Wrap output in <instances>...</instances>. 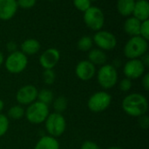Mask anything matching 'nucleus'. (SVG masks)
<instances>
[{
  "label": "nucleus",
  "mask_w": 149,
  "mask_h": 149,
  "mask_svg": "<svg viewBox=\"0 0 149 149\" xmlns=\"http://www.w3.org/2000/svg\"><path fill=\"white\" fill-rule=\"evenodd\" d=\"M141 25V22L139 19H137L134 17H131V18H128L125 21L124 30L128 35H130L132 37L139 36L140 35Z\"/></svg>",
  "instance_id": "17"
},
{
  "label": "nucleus",
  "mask_w": 149,
  "mask_h": 149,
  "mask_svg": "<svg viewBox=\"0 0 149 149\" xmlns=\"http://www.w3.org/2000/svg\"><path fill=\"white\" fill-rule=\"evenodd\" d=\"M93 45V38L90 36H83L81 37L78 43H77V47L78 49H79L82 52H88L92 49Z\"/></svg>",
  "instance_id": "22"
},
{
  "label": "nucleus",
  "mask_w": 149,
  "mask_h": 149,
  "mask_svg": "<svg viewBox=\"0 0 149 149\" xmlns=\"http://www.w3.org/2000/svg\"><path fill=\"white\" fill-rule=\"evenodd\" d=\"M25 110L22 107V105H13L8 110V117L14 120H19L24 116Z\"/></svg>",
  "instance_id": "23"
},
{
  "label": "nucleus",
  "mask_w": 149,
  "mask_h": 149,
  "mask_svg": "<svg viewBox=\"0 0 149 149\" xmlns=\"http://www.w3.org/2000/svg\"><path fill=\"white\" fill-rule=\"evenodd\" d=\"M134 17L141 22L148 20L149 18V4L147 0H141L135 2L133 11Z\"/></svg>",
  "instance_id": "15"
},
{
  "label": "nucleus",
  "mask_w": 149,
  "mask_h": 149,
  "mask_svg": "<svg viewBox=\"0 0 149 149\" xmlns=\"http://www.w3.org/2000/svg\"><path fill=\"white\" fill-rule=\"evenodd\" d=\"M121 106L128 116L139 118L147 114L148 111V101L141 93H131L124 97Z\"/></svg>",
  "instance_id": "1"
},
{
  "label": "nucleus",
  "mask_w": 149,
  "mask_h": 149,
  "mask_svg": "<svg viewBox=\"0 0 149 149\" xmlns=\"http://www.w3.org/2000/svg\"><path fill=\"white\" fill-rule=\"evenodd\" d=\"M138 122H139L140 126H141L142 129L147 130V129L148 128L149 118L147 116V114H146V115H143V116L139 117V120H138Z\"/></svg>",
  "instance_id": "31"
},
{
  "label": "nucleus",
  "mask_w": 149,
  "mask_h": 149,
  "mask_svg": "<svg viewBox=\"0 0 149 149\" xmlns=\"http://www.w3.org/2000/svg\"><path fill=\"white\" fill-rule=\"evenodd\" d=\"M135 5V0H118L117 9L120 15L127 17L133 14Z\"/></svg>",
  "instance_id": "20"
},
{
  "label": "nucleus",
  "mask_w": 149,
  "mask_h": 149,
  "mask_svg": "<svg viewBox=\"0 0 149 149\" xmlns=\"http://www.w3.org/2000/svg\"><path fill=\"white\" fill-rule=\"evenodd\" d=\"M107 149H123V148H120V147H110V148H108Z\"/></svg>",
  "instance_id": "38"
},
{
  "label": "nucleus",
  "mask_w": 149,
  "mask_h": 149,
  "mask_svg": "<svg viewBox=\"0 0 149 149\" xmlns=\"http://www.w3.org/2000/svg\"><path fill=\"white\" fill-rule=\"evenodd\" d=\"M73 4L78 10L85 12L87 9L91 7V1L90 0H73Z\"/></svg>",
  "instance_id": "27"
},
{
  "label": "nucleus",
  "mask_w": 149,
  "mask_h": 149,
  "mask_svg": "<svg viewBox=\"0 0 149 149\" xmlns=\"http://www.w3.org/2000/svg\"><path fill=\"white\" fill-rule=\"evenodd\" d=\"M148 42L141 36H134L126 43L124 47V54L129 59H140L148 53Z\"/></svg>",
  "instance_id": "2"
},
{
  "label": "nucleus",
  "mask_w": 149,
  "mask_h": 149,
  "mask_svg": "<svg viewBox=\"0 0 149 149\" xmlns=\"http://www.w3.org/2000/svg\"><path fill=\"white\" fill-rule=\"evenodd\" d=\"M3 107H4V103L3 102L2 99H0V113H1V112L3 111Z\"/></svg>",
  "instance_id": "37"
},
{
  "label": "nucleus",
  "mask_w": 149,
  "mask_h": 149,
  "mask_svg": "<svg viewBox=\"0 0 149 149\" xmlns=\"http://www.w3.org/2000/svg\"><path fill=\"white\" fill-rule=\"evenodd\" d=\"M40 49V43L35 39H27L21 44V52L27 55L36 54Z\"/></svg>",
  "instance_id": "19"
},
{
  "label": "nucleus",
  "mask_w": 149,
  "mask_h": 149,
  "mask_svg": "<svg viewBox=\"0 0 149 149\" xmlns=\"http://www.w3.org/2000/svg\"><path fill=\"white\" fill-rule=\"evenodd\" d=\"M75 74L81 81H90L96 74V67L88 60L79 61L75 68Z\"/></svg>",
  "instance_id": "13"
},
{
  "label": "nucleus",
  "mask_w": 149,
  "mask_h": 149,
  "mask_svg": "<svg viewBox=\"0 0 149 149\" xmlns=\"http://www.w3.org/2000/svg\"><path fill=\"white\" fill-rule=\"evenodd\" d=\"M140 36L144 38L145 40H149V20H145L141 22V29H140Z\"/></svg>",
  "instance_id": "28"
},
{
  "label": "nucleus",
  "mask_w": 149,
  "mask_h": 149,
  "mask_svg": "<svg viewBox=\"0 0 149 149\" xmlns=\"http://www.w3.org/2000/svg\"><path fill=\"white\" fill-rule=\"evenodd\" d=\"M93 41L103 51H111L117 46L116 37L107 31H98L94 34Z\"/></svg>",
  "instance_id": "9"
},
{
  "label": "nucleus",
  "mask_w": 149,
  "mask_h": 149,
  "mask_svg": "<svg viewBox=\"0 0 149 149\" xmlns=\"http://www.w3.org/2000/svg\"><path fill=\"white\" fill-rule=\"evenodd\" d=\"M90 1H97V0H90Z\"/></svg>",
  "instance_id": "39"
},
{
  "label": "nucleus",
  "mask_w": 149,
  "mask_h": 149,
  "mask_svg": "<svg viewBox=\"0 0 149 149\" xmlns=\"http://www.w3.org/2000/svg\"><path fill=\"white\" fill-rule=\"evenodd\" d=\"M141 84H142L143 89H144L146 91H148L149 90V74L148 73H146V74H144V75L142 76Z\"/></svg>",
  "instance_id": "33"
},
{
  "label": "nucleus",
  "mask_w": 149,
  "mask_h": 149,
  "mask_svg": "<svg viewBox=\"0 0 149 149\" xmlns=\"http://www.w3.org/2000/svg\"><path fill=\"white\" fill-rule=\"evenodd\" d=\"M145 71L146 68L140 59L129 60L127 62H126L123 68V72L126 76V78H128L131 81L142 77V76L145 74Z\"/></svg>",
  "instance_id": "10"
},
{
  "label": "nucleus",
  "mask_w": 149,
  "mask_h": 149,
  "mask_svg": "<svg viewBox=\"0 0 149 149\" xmlns=\"http://www.w3.org/2000/svg\"><path fill=\"white\" fill-rule=\"evenodd\" d=\"M17 0H0V19L10 20L17 10Z\"/></svg>",
  "instance_id": "14"
},
{
  "label": "nucleus",
  "mask_w": 149,
  "mask_h": 149,
  "mask_svg": "<svg viewBox=\"0 0 149 149\" xmlns=\"http://www.w3.org/2000/svg\"><path fill=\"white\" fill-rule=\"evenodd\" d=\"M42 78L44 83H45L46 85H52L55 82L56 74L53 71V69H44V72L42 74Z\"/></svg>",
  "instance_id": "25"
},
{
  "label": "nucleus",
  "mask_w": 149,
  "mask_h": 149,
  "mask_svg": "<svg viewBox=\"0 0 149 149\" xmlns=\"http://www.w3.org/2000/svg\"><path fill=\"white\" fill-rule=\"evenodd\" d=\"M49 1H53V0H49Z\"/></svg>",
  "instance_id": "40"
},
{
  "label": "nucleus",
  "mask_w": 149,
  "mask_h": 149,
  "mask_svg": "<svg viewBox=\"0 0 149 149\" xmlns=\"http://www.w3.org/2000/svg\"><path fill=\"white\" fill-rule=\"evenodd\" d=\"M38 93V89L34 85L27 84L21 87L17 90L16 99L19 105H30L33 102L37 101Z\"/></svg>",
  "instance_id": "11"
},
{
  "label": "nucleus",
  "mask_w": 149,
  "mask_h": 149,
  "mask_svg": "<svg viewBox=\"0 0 149 149\" xmlns=\"http://www.w3.org/2000/svg\"><path fill=\"white\" fill-rule=\"evenodd\" d=\"M6 47H7V50H8L9 52H10V53H13V52L17 51V44H16L14 41H10V42H8Z\"/></svg>",
  "instance_id": "34"
},
{
  "label": "nucleus",
  "mask_w": 149,
  "mask_h": 149,
  "mask_svg": "<svg viewBox=\"0 0 149 149\" xmlns=\"http://www.w3.org/2000/svg\"><path fill=\"white\" fill-rule=\"evenodd\" d=\"M97 81L99 84L106 90L113 88L118 82V72L114 66L105 64L97 71Z\"/></svg>",
  "instance_id": "4"
},
{
  "label": "nucleus",
  "mask_w": 149,
  "mask_h": 149,
  "mask_svg": "<svg viewBox=\"0 0 149 149\" xmlns=\"http://www.w3.org/2000/svg\"><path fill=\"white\" fill-rule=\"evenodd\" d=\"M137 1H141V0H137Z\"/></svg>",
  "instance_id": "41"
},
{
  "label": "nucleus",
  "mask_w": 149,
  "mask_h": 149,
  "mask_svg": "<svg viewBox=\"0 0 149 149\" xmlns=\"http://www.w3.org/2000/svg\"><path fill=\"white\" fill-rule=\"evenodd\" d=\"M34 149H59V143L56 138L45 135L38 141Z\"/></svg>",
  "instance_id": "18"
},
{
  "label": "nucleus",
  "mask_w": 149,
  "mask_h": 149,
  "mask_svg": "<svg viewBox=\"0 0 149 149\" xmlns=\"http://www.w3.org/2000/svg\"><path fill=\"white\" fill-rule=\"evenodd\" d=\"M80 149H101L100 146H98L96 143L91 141H85L82 145Z\"/></svg>",
  "instance_id": "32"
},
{
  "label": "nucleus",
  "mask_w": 149,
  "mask_h": 149,
  "mask_svg": "<svg viewBox=\"0 0 149 149\" xmlns=\"http://www.w3.org/2000/svg\"><path fill=\"white\" fill-rule=\"evenodd\" d=\"M38 101L49 105L51 103H52L53 99H54V95L53 92L49 90V89H43L41 90L38 91Z\"/></svg>",
  "instance_id": "21"
},
{
  "label": "nucleus",
  "mask_w": 149,
  "mask_h": 149,
  "mask_svg": "<svg viewBox=\"0 0 149 149\" xmlns=\"http://www.w3.org/2000/svg\"><path fill=\"white\" fill-rule=\"evenodd\" d=\"M141 59H140L141 61V62L143 63V65L145 66V68H148L149 66V54L147 53L144 55H142L141 57Z\"/></svg>",
  "instance_id": "35"
},
{
  "label": "nucleus",
  "mask_w": 149,
  "mask_h": 149,
  "mask_svg": "<svg viewBox=\"0 0 149 149\" xmlns=\"http://www.w3.org/2000/svg\"><path fill=\"white\" fill-rule=\"evenodd\" d=\"M49 114V106L39 101H35L28 105L24 112V116L26 117L27 120L34 125L44 123Z\"/></svg>",
  "instance_id": "3"
},
{
  "label": "nucleus",
  "mask_w": 149,
  "mask_h": 149,
  "mask_svg": "<svg viewBox=\"0 0 149 149\" xmlns=\"http://www.w3.org/2000/svg\"><path fill=\"white\" fill-rule=\"evenodd\" d=\"M52 105L54 109V112L62 114L67 108V100L65 97L60 96L57 98H54L52 101Z\"/></svg>",
  "instance_id": "24"
},
{
  "label": "nucleus",
  "mask_w": 149,
  "mask_h": 149,
  "mask_svg": "<svg viewBox=\"0 0 149 149\" xmlns=\"http://www.w3.org/2000/svg\"><path fill=\"white\" fill-rule=\"evenodd\" d=\"M3 61H4V59H3V53L0 51V67L2 66V64H3Z\"/></svg>",
  "instance_id": "36"
},
{
  "label": "nucleus",
  "mask_w": 149,
  "mask_h": 149,
  "mask_svg": "<svg viewBox=\"0 0 149 149\" xmlns=\"http://www.w3.org/2000/svg\"><path fill=\"white\" fill-rule=\"evenodd\" d=\"M37 0H17V6L23 9H30L33 7L36 4Z\"/></svg>",
  "instance_id": "30"
},
{
  "label": "nucleus",
  "mask_w": 149,
  "mask_h": 149,
  "mask_svg": "<svg viewBox=\"0 0 149 149\" xmlns=\"http://www.w3.org/2000/svg\"><path fill=\"white\" fill-rule=\"evenodd\" d=\"M111 102L112 97L109 93L106 91H97L89 97L87 106L91 112L99 113L106 111L110 106Z\"/></svg>",
  "instance_id": "8"
},
{
  "label": "nucleus",
  "mask_w": 149,
  "mask_h": 149,
  "mask_svg": "<svg viewBox=\"0 0 149 149\" xmlns=\"http://www.w3.org/2000/svg\"><path fill=\"white\" fill-rule=\"evenodd\" d=\"M119 88L123 92L129 91L131 90V88H132V81L130 79H128V78L122 79L119 83Z\"/></svg>",
  "instance_id": "29"
},
{
  "label": "nucleus",
  "mask_w": 149,
  "mask_h": 149,
  "mask_svg": "<svg viewBox=\"0 0 149 149\" xmlns=\"http://www.w3.org/2000/svg\"><path fill=\"white\" fill-rule=\"evenodd\" d=\"M84 22L93 31H100L105 23V16L101 9L91 6L84 12Z\"/></svg>",
  "instance_id": "7"
},
{
  "label": "nucleus",
  "mask_w": 149,
  "mask_h": 149,
  "mask_svg": "<svg viewBox=\"0 0 149 149\" xmlns=\"http://www.w3.org/2000/svg\"><path fill=\"white\" fill-rule=\"evenodd\" d=\"M9 119L6 115L0 113V137H3L9 129Z\"/></svg>",
  "instance_id": "26"
},
{
  "label": "nucleus",
  "mask_w": 149,
  "mask_h": 149,
  "mask_svg": "<svg viewBox=\"0 0 149 149\" xmlns=\"http://www.w3.org/2000/svg\"><path fill=\"white\" fill-rule=\"evenodd\" d=\"M88 61L94 66L99 65L101 67L107 64V56L103 50L100 48H93L91 49L88 53Z\"/></svg>",
  "instance_id": "16"
},
{
  "label": "nucleus",
  "mask_w": 149,
  "mask_h": 149,
  "mask_svg": "<svg viewBox=\"0 0 149 149\" xmlns=\"http://www.w3.org/2000/svg\"><path fill=\"white\" fill-rule=\"evenodd\" d=\"M60 53L57 48L51 47L45 50L39 56V63L44 69H53L58 63Z\"/></svg>",
  "instance_id": "12"
},
{
  "label": "nucleus",
  "mask_w": 149,
  "mask_h": 149,
  "mask_svg": "<svg viewBox=\"0 0 149 149\" xmlns=\"http://www.w3.org/2000/svg\"><path fill=\"white\" fill-rule=\"evenodd\" d=\"M28 59L27 56L23 54L21 51H15L10 53L5 61L4 66L6 70L10 74H20L22 73L27 67Z\"/></svg>",
  "instance_id": "6"
},
{
  "label": "nucleus",
  "mask_w": 149,
  "mask_h": 149,
  "mask_svg": "<svg viewBox=\"0 0 149 149\" xmlns=\"http://www.w3.org/2000/svg\"><path fill=\"white\" fill-rule=\"evenodd\" d=\"M45 129L49 134L53 138L60 137L65 131L66 122L65 117L57 112L50 113L45 121Z\"/></svg>",
  "instance_id": "5"
}]
</instances>
